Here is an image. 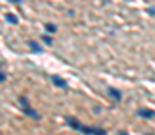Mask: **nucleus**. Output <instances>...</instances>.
<instances>
[{
	"mask_svg": "<svg viewBox=\"0 0 155 135\" xmlns=\"http://www.w3.org/2000/svg\"><path fill=\"white\" fill-rule=\"evenodd\" d=\"M119 135H128V133L126 132H119Z\"/></svg>",
	"mask_w": 155,
	"mask_h": 135,
	"instance_id": "9d476101",
	"label": "nucleus"
},
{
	"mask_svg": "<svg viewBox=\"0 0 155 135\" xmlns=\"http://www.w3.org/2000/svg\"><path fill=\"white\" fill-rule=\"evenodd\" d=\"M137 115L139 117H144V119H152V117H155V112L153 110H148V108H143V110L137 112Z\"/></svg>",
	"mask_w": 155,
	"mask_h": 135,
	"instance_id": "f03ea898",
	"label": "nucleus"
},
{
	"mask_svg": "<svg viewBox=\"0 0 155 135\" xmlns=\"http://www.w3.org/2000/svg\"><path fill=\"white\" fill-rule=\"evenodd\" d=\"M29 45H31V49H32V51H36V52L42 51V49H40V45H36L35 42H29Z\"/></svg>",
	"mask_w": 155,
	"mask_h": 135,
	"instance_id": "423d86ee",
	"label": "nucleus"
},
{
	"mask_svg": "<svg viewBox=\"0 0 155 135\" xmlns=\"http://www.w3.org/2000/svg\"><path fill=\"white\" fill-rule=\"evenodd\" d=\"M67 123H69L74 130H79V132H83L87 135H106L105 130H101V128H89V126H83L79 121H76L74 117H67Z\"/></svg>",
	"mask_w": 155,
	"mask_h": 135,
	"instance_id": "f257e3e1",
	"label": "nucleus"
},
{
	"mask_svg": "<svg viewBox=\"0 0 155 135\" xmlns=\"http://www.w3.org/2000/svg\"><path fill=\"white\" fill-rule=\"evenodd\" d=\"M52 83H54L56 86H60V88H67V83H65V81H63L62 78H58V76L52 78Z\"/></svg>",
	"mask_w": 155,
	"mask_h": 135,
	"instance_id": "7ed1b4c3",
	"label": "nucleus"
},
{
	"mask_svg": "<svg viewBox=\"0 0 155 135\" xmlns=\"http://www.w3.org/2000/svg\"><path fill=\"white\" fill-rule=\"evenodd\" d=\"M148 135H152V133H148Z\"/></svg>",
	"mask_w": 155,
	"mask_h": 135,
	"instance_id": "9b49d317",
	"label": "nucleus"
},
{
	"mask_svg": "<svg viewBox=\"0 0 155 135\" xmlns=\"http://www.w3.org/2000/svg\"><path fill=\"white\" fill-rule=\"evenodd\" d=\"M24 113H27V115L38 119V113H36V112H32V108H29V106H25V108H24Z\"/></svg>",
	"mask_w": 155,
	"mask_h": 135,
	"instance_id": "39448f33",
	"label": "nucleus"
},
{
	"mask_svg": "<svg viewBox=\"0 0 155 135\" xmlns=\"http://www.w3.org/2000/svg\"><path fill=\"white\" fill-rule=\"evenodd\" d=\"M7 20L11 24H16V16H13V15H7Z\"/></svg>",
	"mask_w": 155,
	"mask_h": 135,
	"instance_id": "0eeeda50",
	"label": "nucleus"
},
{
	"mask_svg": "<svg viewBox=\"0 0 155 135\" xmlns=\"http://www.w3.org/2000/svg\"><path fill=\"white\" fill-rule=\"evenodd\" d=\"M2 81H5V74H4V72H0V83H2Z\"/></svg>",
	"mask_w": 155,
	"mask_h": 135,
	"instance_id": "6e6552de",
	"label": "nucleus"
},
{
	"mask_svg": "<svg viewBox=\"0 0 155 135\" xmlns=\"http://www.w3.org/2000/svg\"><path fill=\"white\" fill-rule=\"evenodd\" d=\"M11 2H15V4H18V2H22V0H11Z\"/></svg>",
	"mask_w": 155,
	"mask_h": 135,
	"instance_id": "1a4fd4ad",
	"label": "nucleus"
},
{
	"mask_svg": "<svg viewBox=\"0 0 155 135\" xmlns=\"http://www.w3.org/2000/svg\"><path fill=\"white\" fill-rule=\"evenodd\" d=\"M108 94H110V96H112L114 99H116V101H119V99H121V92H119V90H116V88H110V90H108Z\"/></svg>",
	"mask_w": 155,
	"mask_h": 135,
	"instance_id": "20e7f679",
	"label": "nucleus"
}]
</instances>
